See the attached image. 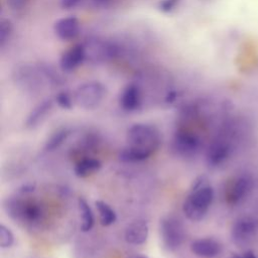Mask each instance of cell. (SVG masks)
<instances>
[{
    "label": "cell",
    "mask_w": 258,
    "mask_h": 258,
    "mask_svg": "<svg viewBox=\"0 0 258 258\" xmlns=\"http://www.w3.org/2000/svg\"><path fill=\"white\" fill-rule=\"evenodd\" d=\"M215 192L207 175H198L191 182L189 194L182 204V212L191 222L202 221L208 214Z\"/></svg>",
    "instance_id": "cell-1"
},
{
    "label": "cell",
    "mask_w": 258,
    "mask_h": 258,
    "mask_svg": "<svg viewBox=\"0 0 258 258\" xmlns=\"http://www.w3.org/2000/svg\"><path fill=\"white\" fill-rule=\"evenodd\" d=\"M127 145L152 155L160 146L161 136L159 130L147 123H135L126 133Z\"/></svg>",
    "instance_id": "cell-2"
},
{
    "label": "cell",
    "mask_w": 258,
    "mask_h": 258,
    "mask_svg": "<svg viewBox=\"0 0 258 258\" xmlns=\"http://www.w3.org/2000/svg\"><path fill=\"white\" fill-rule=\"evenodd\" d=\"M4 207L7 215L14 221L28 226L37 225L43 218V209L41 205L32 199L15 197L7 200Z\"/></svg>",
    "instance_id": "cell-3"
},
{
    "label": "cell",
    "mask_w": 258,
    "mask_h": 258,
    "mask_svg": "<svg viewBox=\"0 0 258 258\" xmlns=\"http://www.w3.org/2000/svg\"><path fill=\"white\" fill-rule=\"evenodd\" d=\"M159 236L163 247L167 251L174 252L180 248L184 240L183 224L175 216H164L159 222Z\"/></svg>",
    "instance_id": "cell-4"
},
{
    "label": "cell",
    "mask_w": 258,
    "mask_h": 258,
    "mask_svg": "<svg viewBox=\"0 0 258 258\" xmlns=\"http://www.w3.org/2000/svg\"><path fill=\"white\" fill-rule=\"evenodd\" d=\"M12 79L17 87L26 92H36L45 84L38 63L17 64L13 70Z\"/></svg>",
    "instance_id": "cell-5"
},
{
    "label": "cell",
    "mask_w": 258,
    "mask_h": 258,
    "mask_svg": "<svg viewBox=\"0 0 258 258\" xmlns=\"http://www.w3.org/2000/svg\"><path fill=\"white\" fill-rule=\"evenodd\" d=\"M106 96V88L98 81H88L81 84L75 91V103L83 109L98 108Z\"/></svg>",
    "instance_id": "cell-6"
},
{
    "label": "cell",
    "mask_w": 258,
    "mask_h": 258,
    "mask_svg": "<svg viewBox=\"0 0 258 258\" xmlns=\"http://www.w3.org/2000/svg\"><path fill=\"white\" fill-rule=\"evenodd\" d=\"M202 146L201 138L194 132L179 129L171 139L170 148L174 155L179 158L189 159L195 157Z\"/></svg>",
    "instance_id": "cell-7"
},
{
    "label": "cell",
    "mask_w": 258,
    "mask_h": 258,
    "mask_svg": "<svg viewBox=\"0 0 258 258\" xmlns=\"http://www.w3.org/2000/svg\"><path fill=\"white\" fill-rule=\"evenodd\" d=\"M87 59L93 62H103L113 59L118 55V47L107 40L94 38L84 43Z\"/></svg>",
    "instance_id": "cell-8"
},
{
    "label": "cell",
    "mask_w": 258,
    "mask_h": 258,
    "mask_svg": "<svg viewBox=\"0 0 258 258\" xmlns=\"http://www.w3.org/2000/svg\"><path fill=\"white\" fill-rule=\"evenodd\" d=\"M251 180L247 176H237L231 178L225 186V200L229 205L239 204L249 192Z\"/></svg>",
    "instance_id": "cell-9"
},
{
    "label": "cell",
    "mask_w": 258,
    "mask_h": 258,
    "mask_svg": "<svg viewBox=\"0 0 258 258\" xmlns=\"http://www.w3.org/2000/svg\"><path fill=\"white\" fill-rule=\"evenodd\" d=\"M87 59L84 43H78L66 50L59 58V68L63 73H71L81 67Z\"/></svg>",
    "instance_id": "cell-10"
},
{
    "label": "cell",
    "mask_w": 258,
    "mask_h": 258,
    "mask_svg": "<svg viewBox=\"0 0 258 258\" xmlns=\"http://www.w3.org/2000/svg\"><path fill=\"white\" fill-rule=\"evenodd\" d=\"M258 231V221L250 216L238 219L232 228V238L238 243L247 242Z\"/></svg>",
    "instance_id": "cell-11"
},
{
    "label": "cell",
    "mask_w": 258,
    "mask_h": 258,
    "mask_svg": "<svg viewBox=\"0 0 258 258\" xmlns=\"http://www.w3.org/2000/svg\"><path fill=\"white\" fill-rule=\"evenodd\" d=\"M149 236L148 223L143 219H137L127 225L124 232V239L130 245H142Z\"/></svg>",
    "instance_id": "cell-12"
},
{
    "label": "cell",
    "mask_w": 258,
    "mask_h": 258,
    "mask_svg": "<svg viewBox=\"0 0 258 258\" xmlns=\"http://www.w3.org/2000/svg\"><path fill=\"white\" fill-rule=\"evenodd\" d=\"M80 21L76 16H64L53 24L54 34L61 40H73L80 33Z\"/></svg>",
    "instance_id": "cell-13"
},
{
    "label": "cell",
    "mask_w": 258,
    "mask_h": 258,
    "mask_svg": "<svg viewBox=\"0 0 258 258\" xmlns=\"http://www.w3.org/2000/svg\"><path fill=\"white\" fill-rule=\"evenodd\" d=\"M190 251L200 258H216L222 252V245L213 238H200L190 243Z\"/></svg>",
    "instance_id": "cell-14"
},
{
    "label": "cell",
    "mask_w": 258,
    "mask_h": 258,
    "mask_svg": "<svg viewBox=\"0 0 258 258\" xmlns=\"http://www.w3.org/2000/svg\"><path fill=\"white\" fill-rule=\"evenodd\" d=\"M231 146L226 141H215L213 142L206 154L207 163L212 167H217L223 164L231 155Z\"/></svg>",
    "instance_id": "cell-15"
},
{
    "label": "cell",
    "mask_w": 258,
    "mask_h": 258,
    "mask_svg": "<svg viewBox=\"0 0 258 258\" xmlns=\"http://www.w3.org/2000/svg\"><path fill=\"white\" fill-rule=\"evenodd\" d=\"M141 90L137 85H127L119 97V105L126 112H133L141 106Z\"/></svg>",
    "instance_id": "cell-16"
},
{
    "label": "cell",
    "mask_w": 258,
    "mask_h": 258,
    "mask_svg": "<svg viewBox=\"0 0 258 258\" xmlns=\"http://www.w3.org/2000/svg\"><path fill=\"white\" fill-rule=\"evenodd\" d=\"M53 101L51 99H45L37 104L27 115L25 120V127L32 129L38 126V124L41 123L45 116L51 111Z\"/></svg>",
    "instance_id": "cell-17"
},
{
    "label": "cell",
    "mask_w": 258,
    "mask_h": 258,
    "mask_svg": "<svg viewBox=\"0 0 258 258\" xmlns=\"http://www.w3.org/2000/svg\"><path fill=\"white\" fill-rule=\"evenodd\" d=\"M101 167L102 162L99 159L93 157H86L76 163L74 167V172L78 177L85 178L98 172Z\"/></svg>",
    "instance_id": "cell-18"
},
{
    "label": "cell",
    "mask_w": 258,
    "mask_h": 258,
    "mask_svg": "<svg viewBox=\"0 0 258 258\" xmlns=\"http://www.w3.org/2000/svg\"><path fill=\"white\" fill-rule=\"evenodd\" d=\"M78 208H79V212H80V216H81V230L82 232H89L92 230V228L94 227V223H95V218H94V214L93 211L91 209V207L89 206L88 202L84 199V198H79L78 199Z\"/></svg>",
    "instance_id": "cell-19"
},
{
    "label": "cell",
    "mask_w": 258,
    "mask_h": 258,
    "mask_svg": "<svg viewBox=\"0 0 258 258\" xmlns=\"http://www.w3.org/2000/svg\"><path fill=\"white\" fill-rule=\"evenodd\" d=\"M151 155L147 152H144L142 150L130 147L126 145L118 155V158L121 162L124 163H135V162H141L146 159H148Z\"/></svg>",
    "instance_id": "cell-20"
},
{
    "label": "cell",
    "mask_w": 258,
    "mask_h": 258,
    "mask_svg": "<svg viewBox=\"0 0 258 258\" xmlns=\"http://www.w3.org/2000/svg\"><path fill=\"white\" fill-rule=\"evenodd\" d=\"M95 206L98 211L100 223L102 226L108 227L116 222V220H117L116 212L111 208L110 205H108L104 201L98 200L95 202Z\"/></svg>",
    "instance_id": "cell-21"
},
{
    "label": "cell",
    "mask_w": 258,
    "mask_h": 258,
    "mask_svg": "<svg viewBox=\"0 0 258 258\" xmlns=\"http://www.w3.org/2000/svg\"><path fill=\"white\" fill-rule=\"evenodd\" d=\"M71 129L69 128H59L56 131H54L46 140L44 149L46 151H53L57 149L59 146H61L64 141L68 139V137L71 135Z\"/></svg>",
    "instance_id": "cell-22"
},
{
    "label": "cell",
    "mask_w": 258,
    "mask_h": 258,
    "mask_svg": "<svg viewBox=\"0 0 258 258\" xmlns=\"http://www.w3.org/2000/svg\"><path fill=\"white\" fill-rule=\"evenodd\" d=\"M14 32V26L11 20L2 18L0 21V47L3 48L11 40Z\"/></svg>",
    "instance_id": "cell-23"
},
{
    "label": "cell",
    "mask_w": 258,
    "mask_h": 258,
    "mask_svg": "<svg viewBox=\"0 0 258 258\" xmlns=\"http://www.w3.org/2000/svg\"><path fill=\"white\" fill-rule=\"evenodd\" d=\"M75 97L68 91H60L55 96V103L64 110H71L74 106Z\"/></svg>",
    "instance_id": "cell-24"
},
{
    "label": "cell",
    "mask_w": 258,
    "mask_h": 258,
    "mask_svg": "<svg viewBox=\"0 0 258 258\" xmlns=\"http://www.w3.org/2000/svg\"><path fill=\"white\" fill-rule=\"evenodd\" d=\"M14 244V235L12 231L5 225H0V247L8 249Z\"/></svg>",
    "instance_id": "cell-25"
},
{
    "label": "cell",
    "mask_w": 258,
    "mask_h": 258,
    "mask_svg": "<svg viewBox=\"0 0 258 258\" xmlns=\"http://www.w3.org/2000/svg\"><path fill=\"white\" fill-rule=\"evenodd\" d=\"M180 0H160L158 3V9L163 13H169L176 9Z\"/></svg>",
    "instance_id": "cell-26"
},
{
    "label": "cell",
    "mask_w": 258,
    "mask_h": 258,
    "mask_svg": "<svg viewBox=\"0 0 258 258\" xmlns=\"http://www.w3.org/2000/svg\"><path fill=\"white\" fill-rule=\"evenodd\" d=\"M6 5L13 11H19L26 7L29 0H5Z\"/></svg>",
    "instance_id": "cell-27"
},
{
    "label": "cell",
    "mask_w": 258,
    "mask_h": 258,
    "mask_svg": "<svg viewBox=\"0 0 258 258\" xmlns=\"http://www.w3.org/2000/svg\"><path fill=\"white\" fill-rule=\"evenodd\" d=\"M35 187H36V183L34 181H29V182H26V183L22 184L18 188V192H19V195H22V196L29 195V194L34 191Z\"/></svg>",
    "instance_id": "cell-28"
},
{
    "label": "cell",
    "mask_w": 258,
    "mask_h": 258,
    "mask_svg": "<svg viewBox=\"0 0 258 258\" xmlns=\"http://www.w3.org/2000/svg\"><path fill=\"white\" fill-rule=\"evenodd\" d=\"M89 2L94 8L106 9L113 4L114 0H89Z\"/></svg>",
    "instance_id": "cell-29"
},
{
    "label": "cell",
    "mask_w": 258,
    "mask_h": 258,
    "mask_svg": "<svg viewBox=\"0 0 258 258\" xmlns=\"http://www.w3.org/2000/svg\"><path fill=\"white\" fill-rule=\"evenodd\" d=\"M83 0H59V5L64 10L75 9Z\"/></svg>",
    "instance_id": "cell-30"
},
{
    "label": "cell",
    "mask_w": 258,
    "mask_h": 258,
    "mask_svg": "<svg viewBox=\"0 0 258 258\" xmlns=\"http://www.w3.org/2000/svg\"><path fill=\"white\" fill-rule=\"evenodd\" d=\"M227 258H244V257H243V255H242V256H239V255L233 254V255H231V256H229V257H227Z\"/></svg>",
    "instance_id": "cell-31"
},
{
    "label": "cell",
    "mask_w": 258,
    "mask_h": 258,
    "mask_svg": "<svg viewBox=\"0 0 258 258\" xmlns=\"http://www.w3.org/2000/svg\"><path fill=\"white\" fill-rule=\"evenodd\" d=\"M132 258H147V257L144 256V255H138V256H134V257H132Z\"/></svg>",
    "instance_id": "cell-32"
}]
</instances>
